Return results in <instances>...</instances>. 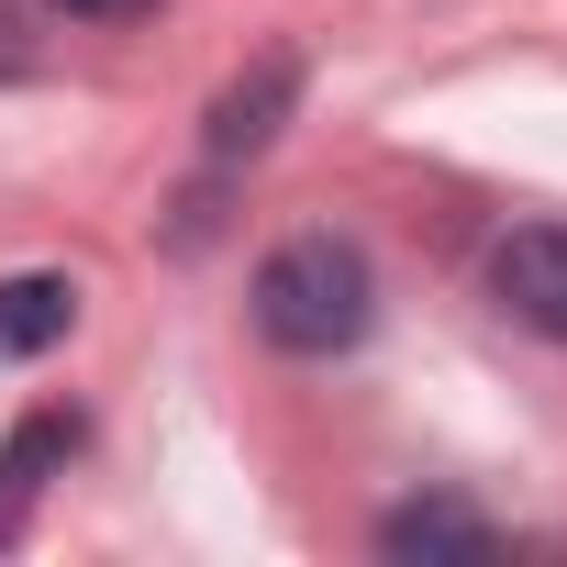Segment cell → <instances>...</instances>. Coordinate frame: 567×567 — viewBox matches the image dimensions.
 Returning a JSON list of instances; mask_svg holds the SVG:
<instances>
[{"label": "cell", "mask_w": 567, "mask_h": 567, "mask_svg": "<svg viewBox=\"0 0 567 567\" xmlns=\"http://www.w3.org/2000/svg\"><path fill=\"white\" fill-rule=\"evenodd\" d=\"M245 312H256V334H267L278 357H346V346H368V323H379V267H368L346 234H290V245L256 267Z\"/></svg>", "instance_id": "1"}, {"label": "cell", "mask_w": 567, "mask_h": 567, "mask_svg": "<svg viewBox=\"0 0 567 567\" xmlns=\"http://www.w3.org/2000/svg\"><path fill=\"white\" fill-rule=\"evenodd\" d=\"M478 290H489V312H501V323H523V334L567 346V223H512V234H489Z\"/></svg>", "instance_id": "2"}, {"label": "cell", "mask_w": 567, "mask_h": 567, "mask_svg": "<svg viewBox=\"0 0 567 567\" xmlns=\"http://www.w3.org/2000/svg\"><path fill=\"white\" fill-rule=\"evenodd\" d=\"M290 101H301V56L278 45V56H256L223 101H212V167H245V156H267L278 145V123H290Z\"/></svg>", "instance_id": "3"}, {"label": "cell", "mask_w": 567, "mask_h": 567, "mask_svg": "<svg viewBox=\"0 0 567 567\" xmlns=\"http://www.w3.org/2000/svg\"><path fill=\"white\" fill-rule=\"evenodd\" d=\"M379 556H401V567H478V556H501V534L467 501H401L379 523Z\"/></svg>", "instance_id": "4"}, {"label": "cell", "mask_w": 567, "mask_h": 567, "mask_svg": "<svg viewBox=\"0 0 567 567\" xmlns=\"http://www.w3.org/2000/svg\"><path fill=\"white\" fill-rule=\"evenodd\" d=\"M68 323H79V278H56V267L0 278V368H23V357L68 346Z\"/></svg>", "instance_id": "5"}, {"label": "cell", "mask_w": 567, "mask_h": 567, "mask_svg": "<svg viewBox=\"0 0 567 567\" xmlns=\"http://www.w3.org/2000/svg\"><path fill=\"white\" fill-rule=\"evenodd\" d=\"M79 445H90V423H79V412H23V423H12V445H0V534L23 523V501H34Z\"/></svg>", "instance_id": "6"}, {"label": "cell", "mask_w": 567, "mask_h": 567, "mask_svg": "<svg viewBox=\"0 0 567 567\" xmlns=\"http://www.w3.org/2000/svg\"><path fill=\"white\" fill-rule=\"evenodd\" d=\"M68 23H134V12H156V0H56Z\"/></svg>", "instance_id": "7"}, {"label": "cell", "mask_w": 567, "mask_h": 567, "mask_svg": "<svg viewBox=\"0 0 567 567\" xmlns=\"http://www.w3.org/2000/svg\"><path fill=\"white\" fill-rule=\"evenodd\" d=\"M23 68H34V45H23V12L0 0V79H23Z\"/></svg>", "instance_id": "8"}]
</instances>
